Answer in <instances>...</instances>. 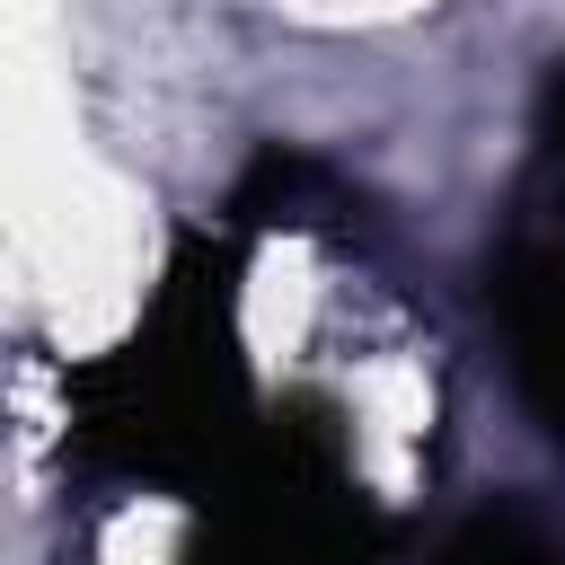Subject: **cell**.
I'll return each instance as SVG.
<instances>
[{"mask_svg": "<svg viewBox=\"0 0 565 565\" xmlns=\"http://www.w3.org/2000/svg\"><path fill=\"white\" fill-rule=\"evenodd\" d=\"M62 415L79 468L203 494L256 424V388L238 353V247L185 230L168 247L141 327L62 380Z\"/></svg>", "mask_w": 565, "mask_h": 565, "instance_id": "obj_1", "label": "cell"}, {"mask_svg": "<svg viewBox=\"0 0 565 565\" xmlns=\"http://www.w3.org/2000/svg\"><path fill=\"white\" fill-rule=\"evenodd\" d=\"M185 565H388V512L362 494L335 406L291 397L247 424L238 459L203 486Z\"/></svg>", "mask_w": 565, "mask_h": 565, "instance_id": "obj_2", "label": "cell"}, {"mask_svg": "<svg viewBox=\"0 0 565 565\" xmlns=\"http://www.w3.org/2000/svg\"><path fill=\"white\" fill-rule=\"evenodd\" d=\"M494 327L512 344V388L521 406L547 424V441H565V238H521L494 265Z\"/></svg>", "mask_w": 565, "mask_h": 565, "instance_id": "obj_3", "label": "cell"}, {"mask_svg": "<svg viewBox=\"0 0 565 565\" xmlns=\"http://www.w3.org/2000/svg\"><path fill=\"white\" fill-rule=\"evenodd\" d=\"M344 212H362V194H344V177L291 141H265L238 185H230V221L238 230H335Z\"/></svg>", "mask_w": 565, "mask_h": 565, "instance_id": "obj_4", "label": "cell"}, {"mask_svg": "<svg viewBox=\"0 0 565 565\" xmlns=\"http://www.w3.org/2000/svg\"><path fill=\"white\" fill-rule=\"evenodd\" d=\"M433 565H565V521L547 503H530V494H503V503L468 512L433 547Z\"/></svg>", "mask_w": 565, "mask_h": 565, "instance_id": "obj_5", "label": "cell"}, {"mask_svg": "<svg viewBox=\"0 0 565 565\" xmlns=\"http://www.w3.org/2000/svg\"><path fill=\"white\" fill-rule=\"evenodd\" d=\"M539 177H547V212H556V238H565V53L547 62L539 79Z\"/></svg>", "mask_w": 565, "mask_h": 565, "instance_id": "obj_6", "label": "cell"}]
</instances>
